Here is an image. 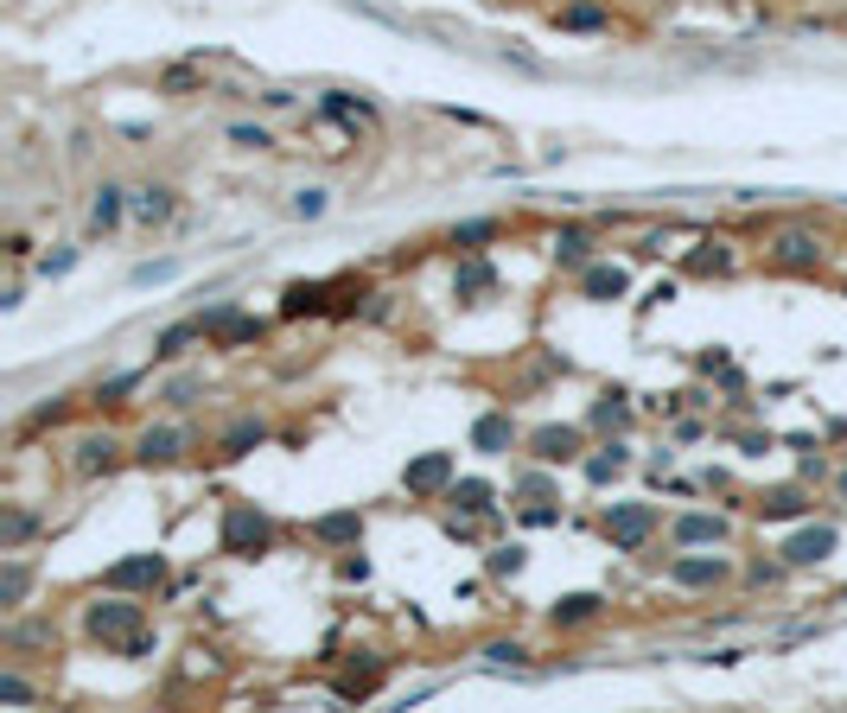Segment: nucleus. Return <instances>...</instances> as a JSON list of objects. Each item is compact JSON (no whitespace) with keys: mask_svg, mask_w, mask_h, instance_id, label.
Returning a JSON list of instances; mask_svg holds the SVG:
<instances>
[{"mask_svg":"<svg viewBox=\"0 0 847 713\" xmlns=\"http://www.w3.org/2000/svg\"><path fill=\"white\" fill-rule=\"evenodd\" d=\"M325 211H332V191H325V185H300V191H293V217L313 223V217H325Z\"/></svg>","mask_w":847,"mask_h":713,"instance_id":"nucleus-38","label":"nucleus"},{"mask_svg":"<svg viewBox=\"0 0 847 713\" xmlns=\"http://www.w3.org/2000/svg\"><path fill=\"white\" fill-rule=\"evenodd\" d=\"M26 586H32V573L7 554V561H0V612H20V605H26Z\"/></svg>","mask_w":847,"mask_h":713,"instance_id":"nucleus-31","label":"nucleus"},{"mask_svg":"<svg viewBox=\"0 0 847 713\" xmlns=\"http://www.w3.org/2000/svg\"><path fill=\"white\" fill-rule=\"evenodd\" d=\"M198 338H204V325L198 319H179V325H166V332L153 338V357H185Z\"/></svg>","mask_w":847,"mask_h":713,"instance_id":"nucleus-30","label":"nucleus"},{"mask_svg":"<svg viewBox=\"0 0 847 713\" xmlns=\"http://www.w3.org/2000/svg\"><path fill=\"white\" fill-rule=\"evenodd\" d=\"M497 230H504L497 217H465L453 223V249H484V242H497Z\"/></svg>","mask_w":847,"mask_h":713,"instance_id":"nucleus-33","label":"nucleus"},{"mask_svg":"<svg viewBox=\"0 0 847 713\" xmlns=\"http://www.w3.org/2000/svg\"><path fill=\"white\" fill-rule=\"evenodd\" d=\"M198 395H204V376H192V370H185V376H172L166 389H160V402H166V408H192Z\"/></svg>","mask_w":847,"mask_h":713,"instance_id":"nucleus-37","label":"nucleus"},{"mask_svg":"<svg viewBox=\"0 0 847 713\" xmlns=\"http://www.w3.org/2000/svg\"><path fill=\"white\" fill-rule=\"evenodd\" d=\"M83 631H90L96 643H115V650H128V643L147 631V612L134 605V593H109V599H96L90 612H83Z\"/></svg>","mask_w":847,"mask_h":713,"instance_id":"nucleus-2","label":"nucleus"},{"mask_svg":"<svg viewBox=\"0 0 847 713\" xmlns=\"http://www.w3.org/2000/svg\"><path fill=\"white\" fill-rule=\"evenodd\" d=\"M230 141L262 153V147H274V134H268V128H255V121H230Z\"/></svg>","mask_w":847,"mask_h":713,"instance_id":"nucleus-41","label":"nucleus"},{"mask_svg":"<svg viewBox=\"0 0 847 713\" xmlns=\"http://www.w3.org/2000/svg\"><path fill=\"white\" fill-rule=\"evenodd\" d=\"M828 554H835V523H809V529H797L784 542L790 567H816V561H828Z\"/></svg>","mask_w":847,"mask_h":713,"instance_id":"nucleus-11","label":"nucleus"},{"mask_svg":"<svg viewBox=\"0 0 847 713\" xmlns=\"http://www.w3.org/2000/svg\"><path fill=\"white\" fill-rule=\"evenodd\" d=\"M313 542L325 548H357L363 542V510H325L313 523Z\"/></svg>","mask_w":847,"mask_h":713,"instance_id":"nucleus-17","label":"nucleus"},{"mask_svg":"<svg viewBox=\"0 0 847 713\" xmlns=\"http://www.w3.org/2000/svg\"><path fill=\"white\" fill-rule=\"evenodd\" d=\"M71 268H77V249H58V255H45V262H39L45 281H58V274H71Z\"/></svg>","mask_w":847,"mask_h":713,"instance_id":"nucleus-45","label":"nucleus"},{"mask_svg":"<svg viewBox=\"0 0 847 713\" xmlns=\"http://www.w3.org/2000/svg\"><path fill=\"white\" fill-rule=\"evenodd\" d=\"M733 268V249L726 242H701L695 255H688V274H726Z\"/></svg>","mask_w":847,"mask_h":713,"instance_id":"nucleus-36","label":"nucleus"},{"mask_svg":"<svg viewBox=\"0 0 847 713\" xmlns=\"http://www.w3.org/2000/svg\"><path fill=\"white\" fill-rule=\"evenodd\" d=\"M325 300H332V281H293L281 293V312L287 319H306V312H325Z\"/></svg>","mask_w":847,"mask_h":713,"instance_id":"nucleus-25","label":"nucleus"},{"mask_svg":"<svg viewBox=\"0 0 847 713\" xmlns=\"http://www.w3.org/2000/svg\"><path fill=\"white\" fill-rule=\"evenodd\" d=\"M192 446H198V433L185 421H160V427H147L141 440H134V459H141V465H172V459H185Z\"/></svg>","mask_w":847,"mask_h":713,"instance_id":"nucleus-6","label":"nucleus"},{"mask_svg":"<svg viewBox=\"0 0 847 713\" xmlns=\"http://www.w3.org/2000/svg\"><path fill=\"white\" fill-rule=\"evenodd\" d=\"M580 293H586V300H625V293H631V274L618 268V262H586V268H580Z\"/></svg>","mask_w":847,"mask_h":713,"instance_id":"nucleus-15","label":"nucleus"},{"mask_svg":"<svg viewBox=\"0 0 847 713\" xmlns=\"http://www.w3.org/2000/svg\"><path fill=\"white\" fill-rule=\"evenodd\" d=\"M0 643H7V650H51V643H58V624L51 618H20V624L0 631Z\"/></svg>","mask_w":847,"mask_h":713,"instance_id":"nucleus-20","label":"nucleus"},{"mask_svg":"<svg viewBox=\"0 0 847 713\" xmlns=\"http://www.w3.org/2000/svg\"><path fill=\"white\" fill-rule=\"evenodd\" d=\"M338 573H344V580H357V586H363V580H370V561H363V554L351 548V554H344V567H338Z\"/></svg>","mask_w":847,"mask_h":713,"instance_id":"nucleus-47","label":"nucleus"},{"mask_svg":"<svg viewBox=\"0 0 847 713\" xmlns=\"http://www.w3.org/2000/svg\"><path fill=\"white\" fill-rule=\"evenodd\" d=\"M217 548L223 554H268L274 548V516L268 510H255L249 497H236V503H223V535H217Z\"/></svg>","mask_w":847,"mask_h":713,"instance_id":"nucleus-1","label":"nucleus"},{"mask_svg":"<svg viewBox=\"0 0 847 713\" xmlns=\"http://www.w3.org/2000/svg\"><path fill=\"white\" fill-rule=\"evenodd\" d=\"M179 274V262H141L134 268V287H153V281H172Z\"/></svg>","mask_w":847,"mask_h":713,"instance_id":"nucleus-42","label":"nucleus"},{"mask_svg":"<svg viewBox=\"0 0 847 713\" xmlns=\"http://www.w3.org/2000/svg\"><path fill=\"white\" fill-rule=\"evenodd\" d=\"M255 446H268V421H262V414H242V421H230V427H223L217 459H249Z\"/></svg>","mask_w":847,"mask_h":713,"instance_id":"nucleus-14","label":"nucleus"},{"mask_svg":"<svg viewBox=\"0 0 847 713\" xmlns=\"http://www.w3.org/2000/svg\"><path fill=\"white\" fill-rule=\"evenodd\" d=\"M529 452H535L542 465L580 459V427H535V433H529Z\"/></svg>","mask_w":847,"mask_h":713,"instance_id":"nucleus-16","label":"nucleus"},{"mask_svg":"<svg viewBox=\"0 0 847 713\" xmlns=\"http://www.w3.org/2000/svg\"><path fill=\"white\" fill-rule=\"evenodd\" d=\"M160 580H166V561H160V554H128V561H115L109 573H102V586H109V593H153Z\"/></svg>","mask_w":847,"mask_h":713,"instance_id":"nucleus-7","label":"nucleus"},{"mask_svg":"<svg viewBox=\"0 0 847 713\" xmlns=\"http://www.w3.org/2000/svg\"><path fill=\"white\" fill-rule=\"evenodd\" d=\"M32 529H39V516H32V510H20V503H7V516H0V554H13V548H20Z\"/></svg>","mask_w":847,"mask_h":713,"instance_id":"nucleus-32","label":"nucleus"},{"mask_svg":"<svg viewBox=\"0 0 847 713\" xmlns=\"http://www.w3.org/2000/svg\"><path fill=\"white\" fill-rule=\"evenodd\" d=\"M599 529H605V542H612L618 554H637L656 535V510H650V503H605Z\"/></svg>","mask_w":847,"mask_h":713,"instance_id":"nucleus-3","label":"nucleus"},{"mask_svg":"<svg viewBox=\"0 0 847 713\" xmlns=\"http://www.w3.org/2000/svg\"><path fill=\"white\" fill-rule=\"evenodd\" d=\"M599 612H605L599 593H567V599H555V612H548V618H555V631H574V624H593Z\"/></svg>","mask_w":847,"mask_h":713,"instance_id":"nucleus-26","label":"nucleus"},{"mask_svg":"<svg viewBox=\"0 0 847 713\" xmlns=\"http://www.w3.org/2000/svg\"><path fill=\"white\" fill-rule=\"evenodd\" d=\"M64 408H71V402H64V395H51V402H45V408H32V421H26V427H32V433H39V427H51V421H58V414H64Z\"/></svg>","mask_w":847,"mask_h":713,"instance_id":"nucleus-46","label":"nucleus"},{"mask_svg":"<svg viewBox=\"0 0 847 713\" xmlns=\"http://www.w3.org/2000/svg\"><path fill=\"white\" fill-rule=\"evenodd\" d=\"M771 262L790 268V274H816L822 268V236L803 230V223H784V230L771 236Z\"/></svg>","mask_w":847,"mask_h":713,"instance_id":"nucleus-5","label":"nucleus"},{"mask_svg":"<svg viewBox=\"0 0 847 713\" xmlns=\"http://www.w3.org/2000/svg\"><path fill=\"white\" fill-rule=\"evenodd\" d=\"M453 293H459L465 306H484V300H491V293H497V262H491V255H478V249H472V255H465V262H459V274H453Z\"/></svg>","mask_w":847,"mask_h":713,"instance_id":"nucleus-9","label":"nucleus"},{"mask_svg":"<svg viewBox=\"0 0 847 713\" xmlns=\"http://www.w3.org/2000/svg\"><path fill=\"white\" fill-rule=\"evenodd\" d=\"M555 262L561 268H586V262H593V230H586V223H567V230L555 236Z\"/></svg>","mask_w":847,"mask_h":713,"instance_id":"nucleus-29","label":"nucleus"},{"mask_svg":"<svg viewBox=\"0 0 847 713\" xmlns=\"http://www.w3.org/2000/svg\"><path fill=\"white\" fill-rule=\"evenodd\" d=\"M0 701H13V707H20V701H32V682L7 669V675H0Z\"/></svg>","mask_w":847,"mask_h":713,"instance_id":"nucleus-44","label":"nucleus"},{"mask_svg":"<svg viewBox=\"0 0 847 713\" xmlns=\"http://www.w3.org/2000/svg\"><path fill=\"white\" fill-rule=\"evenodd\" d=\"M555 26L561 32H605L612 13H605V0H567V7L555 13Z\"/></svg>","mask_w":847,"mask_h":713,"instance_id":"nucleus-23","label":"nucleus"},{"mask_svg":"<svg viewBox=\"0 0 847 713\" xmlns=\"http://www.w3.org/2000/svg\"><path fill=\"white\" fill-rule=\"evenodd\" d=\"M446 503H453L459 516H491V503H497V484H491V478H453V491H446Z\"/></svg>","mask_w":847,"mask_h":713,"instance_id":"nucleus-19","label":"nucleus"},{"mask_svg":"<svg viewBox=\"0 0 847 713\" xmlns=\"http://www.w3.org/2000/svg\"><path fill=\"white\" fill-rule=\"evenodd\" d=\"M121 217H128V191L102 179V185H96V204H90V230H96V236H109Z\"/></svg>","mask_w":847,"mask_h":713,"instance_id":"nucleus-21","label":"nucleus"},{"mask_svg":"<svg viewBox=\"0 0 847 713\" xmlns=\"http://www.w3.org/2000/svg\"><path fill=\"white\" fill-rule=\"evenodd\" d=\"M478 656H484V663H491V669H523V656H529V650H523V643L510 637V643H484Z\"/></svg>","mask_w":847,"mask_h":713,"instance_id":"nucleus-40","label":"nucleus"},{"mask_svg":"<svg viewBox=\"0 0 847 713\" xmlns=\"http://www.w3.org/2000/svg\"><path fill=\"white\" fill-rule=\"evenodd\" d=\"M172 211H179V204H172V191H166V185H141V191L128 198V217H134V223H147V230L172 223Z\"/></svg>","mask_w":847,"mask_h":713,"instance_id":"nucleus-18","label":"nucleus"},{"mask_svg":"<svg viewBox=\"0 0 847 713\" xmlns=\"http://www.w3.org/2000/svg\"><path fill=\"white\" fill-rule=\"evenodd\" d=\"M472 446H478V452H510V446H516V421H510V414H478Z\"/></svg>","mask_w":847,"mask_h":713,"instance_id":"nucleus-28","label":"nucleus"},{"mask_svg":"<svg viewBox=\"0 0 847 713\" xmlns=\"http://www.w3.org/2000/svg\"><path fill=\"white\" fill-rule=\"evenodd\" d=\"M453 478H459L453 452H421V459L402 465V491L408 497H446V491H453Z\"/></svg>","mask_w":847,"mask_h":713,"instance_id":"nucleus-4","label":"nucleus"},{"mask_svg":"<svg viewBox=\"0 0 847 713\" xmlns=\"http://www.w3.org/2000/svg\"><path fill=\"white\" fill-rule=\"evenodd\" d=\"M586 427H599V433H625L631 427V402H625V389H605L593 408H586Z\"/></svg>","mask_w":847,"mask_h":713,"instance_id":"nucleus-22","label":"nucleus"},{"mask_svg":"<svg viewBox=\"0 0 847 713\" xmlns=\"http://www.w3.org/2000/svg\"><path fill=\"white\" fill-rule=\"evenodd\" d=\"M676 548H720L726 542V516H707V510H688V516H676Z\"/></svg>","mask_w":847,"mask_h":713,"instance_id":"nucleus-13","label":"nucleus"},{"mask_svg":"<svg viewBox=\"0 0 847 713\" xmlns=\"http://www.w3.org/2000/svg\"><path fill=\"white\" fill-rule=\"evenodd\" d=\"M784 567H790V561H784ZM784 567H777V561H758V567H752V580H758V586H771V580H777V573H784Z\"/></svg>","mask_w":847,"mask_h":713,"instance_id":"nucleus-48","label":"nucleus"},{"mask_svg":"<svg viewBox=\"0 0 847 713\" xmlns=\"http://www.w3.org/2000/svg\"><path fill=\"white\" fill-rule=\"evenodd\" d=\"M71 452H77V478H109L121 465V440H115V433H83Z\"/></svg>","mask_w":847,"mask_h":713,"instance_id":"nucleus-10","label":"nucleus"},{"mask_svg":"<svg viewBox=\"0 0 847 713\" xmlns=\"http://www.w3.org/2000/svg\"><path fill=\"white\" fill-rule=\"evenodd\" d=\"M262 109H293V90H262Z\"/></svg>","mask_w":847,"mask_h":713,"instance_id":"nucleus-49","label":"nucleus"},{"mask_svg":"<svg viewBox=\"0 0 847 713\" xmlns=\"http://www.w3.org/2000/svg\"><path fill=\"white\" fill-rule=\"evenodd\" d=\"M523 561H529V548H523V542H504V548H491L484 573H491V580H516V573H523Z\"/></svg>","mask_w":847,"mask_h":713,"instance_id":"nucleus-34","label":"nucleus"},{"mask_svg":"<svg viewBox=\"0 0 847 713\" xmlns=\"http://www.w3.org/2000/svg\"><path fill=\"white\" fill-rule=\"evenodd\" d=\"M376 688H383V663H351V669H344L338 682H332L338 701H370Z\"/></svg>","mask_w":847,"mask_h":713,"instance_id":"nucleus-24","label":"nucleus"},{"mask_svg":"<svg viewBox=\"0 0 847 713\" xmlns=\"http://www.w3.org/2000/svg\"><path fill=\"white\" fill-rule=\"evenodd\" d=\"M523 523H529V529H548V523H561V510H555L548 497H535L529 510H523Z\"/></svg>","mask_w":847,"mask_h":713,"instance_id":"nucleus-43","label":"nucleus"},{"mask_svg":"<svg viewBox=\"0 0 847 713\" xmlns=\"http://www.w3.org/2000/svg\"><path fill=\"white\" fill-rule=\"evenodd\" d=\"M758 510H765L771 523H784V516H803V510H809V497L797 491V484H784V491H771L765 503H758Z\"/></svg>","mask_w":847,"mask_h":713,"instance_id":"nucleus-35","label":"nucleus"},{"mask_svg":"<svg viewBox=\"0 0 847 713\" xmlns=\"http://www.w3.org/2000/svg\"><path fill=\"white\" fill-rule=\"evenodd\" d=\"M726 573H733V561H726V554H714V548H707V554L688 548V554H676V561H669V580L688 586V593H701V586H720Z\"/></svg>","mask_w":847,"mask_h":713,"instance_id":"nucleus-8","label":"nucleus"},{"mask_svg":"<svg viewBox=\"0 0 847 713\" xmlns=\"http://www.w3.org/2000/svg\"><path fill=\"white\" fill-rule=\"evenodd\" d=\"M134 389H141V370H121L109 382H96V408H115L121 395H134Z\"/></svg>","mask_w":847,"mask_h":713,"instance_id":"nucleus-39","label":"nucleus"},{"mask_svg":"<svg viewBox=\"0 0 847 713\" xmlns=\"http://www.w3.org/2000/svg\"><path fill=\"white\" fill-rule=\"evenodd\" d=\"M625 465H631V446L612 433L605 446H593V452L580 459V478H586V484H612V478H625Z\"/></svg>","mask_w":847,"mask_h":713,"instance_id":"nucleus-12","label":"nucleus"},{"mask_svg":"<svg viewBox=\"0 0 847 713\" xmlns=\"http://www.w3.org/2000/svg\"><path fill=\"white\" fill-rule=\"evenodd\" d=\"M153 90H160V96H198V90H204V64H198V58H179V64H166Z\"/></svg>","mask_w":847,"mask_h":713,"instance_id":"nucleus-27","label":"nucleus"}]
</instances>
